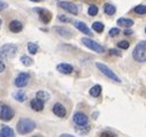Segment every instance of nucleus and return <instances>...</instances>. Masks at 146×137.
Wrapping results in <instances>:
<instances>
[{"label":"nucleus","mask_w":146,"mask_h":137,"mask_svg":"<svg viewBox=\"0 0 146 137\" xmlns=\"http://www.w3.org/2000/svg\"><path fill=\"white\" fill-rule=\"evenodd\" d=\"M35 128H36V123H35V121H32L30 119H21L16 126V129H17L19 134H21V135L29 134Z\"/></svg>","instance_id":"nucleus-1"},{"label":"nucleus","mask_w":146,"mask_h":137,"mask_svg":"<svg viewBox=\"0 0 146 137\" xmlns=\"http://www.w3.org/2000/svg\"><path fill=\"white\" fill-rule=\"evenodd\" d=\"M132 57L137 62H145L146 61V41L138 43L132 52Z\"/></svg>","instance_id":"nucleus-2"},{"label":"nucleus","mask_w":146,"mask_h":137,"mask_svg":"<svg viewBox=\"0 0 146 137\" xmlns=\"http://www.w3.org/2000/svg\"><path fill=\"white\" fill-rule=\"evenodd\" d=\"M17 52V46L14 44H5L0 47V58L1 59H11Z\"/></svg>","instance_id":"nucleus-3"},{"label":"nucleus","mask_w":146,"mask_h":137,"mask_svg":"<svg viewBox=\"0 0 146 137\" xmlns=\"http://www.w3.org/2000/svg\"><path fill=\"white\" fill-rule=\"evenodd\" d=\"M96 66H97V68H98V69H99L105 76H107L108 78H111V80H113V81H115V82H117V83H121V78L111 69V68H108L107 66H105V65L101 63V62H97Z\"/></svg>","instance_id":"nucleus-4"},{"label":"nucleus","mask_w":146,"mask_h":137,"mask_svg":"<svg viewBox=\"0 0 146 137\" xmlns=\"http://www.w3.org/2000/svg\"><path fill=\"white\" fill-rule=\"evenodd\" d=\"M82 43H83L86 47H89L90 50H92V51H94V52H98V53H104V52H105V47L101 46L100 44H98L97 42H94V41L91 39V38L84 37V38H82Z\"/></svg>","instance_id":"nucleus-5"},{"label":"nucleus","mask_w":146,"mask_h":137,"mask_svg":"<svg viewBox=\"0 0 146 137\" xmlns=\"http://www.w3.org/2000/svg\"><path fill=\"white\" fill-rule=\"evenodd\" d=\"M14 116V111L12 107L5 105L3 106L1 111H0V119H1L3 121H11Z\"/></svg>","instance_id":"nucleus-6"},{"label":"nucleus","mask_w":146,"mask_h":137,"mask_svg":"<svg viewBox=\"0 0 146 137\" xmlns=\"http://www.w3.org/2000/svg\"><path fill=\"white\" fill-rule=\"evenodd\" d=\"M35 12H37L39 14V19L43 23L47 24L51 22L52 20V13L47 9H44V8H35Z\"/></svg>","instance_id":"nucleus-7"},{"label":"nucleus","mask_w":146,"mask_h":137,"mask_svg":"<svg viewBox=\"0 0 146 137\" xmlns=\"http://www.w3.org/2000/svg\"><path fill=\"white\" fill-rule=\"evenodd\" d=\"M72 120H74V122H75L77 126L82 127V126H86V124H88L89 118H88V115H86L85 113H83V112H77V113L74 114V116H72Z\"/></svg>","instance_id":"nucleus-8"},{"label":"nucleus","mask_w":146,"mask_h":137,"mask_svg":"<svg viewBox=\"0 0 146 137\" xmlns=\"http://www.w3.org/2000/svg\"><path fill=\"white\" fill-rule=\"evenodd\" d=\"M59 7H61L62 9L69 12L70 14H74V15H77V13H78L77 6L75 4H72V3H69V1H60Z\"/></svg>","instance_id":"nucleus-9"},{"label":"nucleus","mask_w":146,"mask_h":137,"mask_svg":"<svg viewBox=\"0 0 146 137\" xmlns=\"http://www.w3.org/2000/svg\"><path fill=\"white\" fill-rule=\"evenodd\" d=\"M29 80H30V75L28 73H21V74L17 75V77L15 78L14 83H15V85L17 88H23V86H25L28 84Z\"/></svg>","instance_id":"nucleus-10"},{"label":"nucleus","mask_w":146,"mask_h":137,"mask_svg":"<svg viewBox=\"0 0 146 137\" xmlns=\"http://www.w3.org/2000/svg\"><path fill=\"white\" fill-rule=\"evenodd\" d=\"M53 113L60 118H64L66 114H67V111L64 108V106L62 104H60V102H56V104H54L53 106Z\"/></svg>","instance_id":"nucleus-11"},{"label":"nucleus","mask_w":146,"mask_h":137,"mask_svg":"<svg viewBox=\"0 0 146 137\" xmlns=\"http://www.w3.org/2000/svg\"><path fill=\"white\" fill-rule=\"evenodd\" d=\"M74 24H75L76 29H78L80 31H82L83 33H85V35H89V36L92 35V31L89 29V27L84 22H82V21H74Z\"/></svg>","instance_id":"nucleus-12"},{"label":"nucleus","mask_w":146,"mask_h":137,"mask_svg":"<svg viewBox=\"0 0 146 137\" xmlns=\"http://www.w3.org/2000/svg\"><path fill=\"white\" fill-rule=\"evenodd\" d=\"M56 69H58V72L68 75V74H71L72 73L74 68H72V66H70L69 63H59L56 66Z\"/></svg>","instance_id":"nucleus-13"},{"label":"nucleus","mask_w":146,"mask_h":137,"mask_svg":"<svg viewBox=\"0 0 146 137\" xmlns=\"http://www.w3.org/2000/svg\"><path fill=\"white\" fill-rule=\"evenodd\" d=\"M30 105H31V108H32L33 111L40 112V111H43V108H44V101H42V100H39V99H37V98H35V99L31 100Z\"/></svg>","instance_id":"nucleus-14"},{"label":"nucleus","mask_w":146,"mask_h":137,"mask_svg":"<svg viewBox=\"0 0 146 137\" xmlns=\"http://www.w3.org/2000/svg\"><path fill=\"white\" fill-rule=\"evenodd\" d=\"M22 29H23V24L17 20H14L9 23V30L12 32H20L22 31Z\"/></svg>","instance_id":"nucleus-15"},{"label":"nucleus","mask_w":146,"mask_h":137,"mask_svg":"<svg viewBox=\"0 0 146 137\" xmlns=\"http://www.w3.org/2000/svg\"><path fill=\"white\" fill-rule=\"evenodd\" d=\"M0 137H14V130L8 126H3L0 129Z\"/></svg>","instance_id":"nucleus-16"},{"label":"nucleus","mask_w":146,"mask_h":137,"mask_svg":"<svg viewBox=\"0 0 146 137\" xmlns=\"http://www.w3.org/2000/svg\"><path fill=\"white\" fill-rule=\"evenodd\" d=\"M117 24L119 25H123L125 28H130L133 25V21L130 20V19H125V17H121L117 20Z\"/></svg>","instance_id":"nucleus-17"},{"label":"nucleus","mask_w":146,"mask_h":137,"mask_svg":"<svg viewBox=\"0 0 146 137\" xmlns=\"http://www.w3.org/2000/svg\"><path fill=\"white\" fill-rule=\"evenodd\" d=\"M104 11H105V13H106L107 15H114L115 12H116V7L113 6L112 4H105Z\"/></svg>","instance_id":"nucleus-18"},{"label":"nucleus","mask_w":146,"mask_h":137,"mask_svg":"<svg viewBox=\"0 0 146 137\" xmlns=\"http://www.w3.org/2000/svg\"><path fill=\"white\" fill-rule=\"evenodd\" d=\"M54 30L62 37H70L71 36V31L66 29V28H54Z\"/></svg>","instance_id":"nucleus-19"},{"label":"nucleus","mask_w":146,"mask_h":137,"mask_svg":"<svg viewBox=\"0 0 146 137\" xmlns=\"http://www.w3.org/2000/svg\"><path fill=\"white\" fill-rule=\"evenodd\" d=\"M101 90H102L101 85L97 84V85H94V86L91 88V90H90V94H91L92 97H99L100 93H101Z\"/></svg>","instance_id":"nucleus-20"},{"label":"nucleus","mask_w":146,"mask_h":137,"mask_svg":"<svg viewBox=\"0 0 146 137\" xmlns=\"http://www.w3.org/2000/svg\"><path fill=\"white\" fill-rule=\"evenodd\" d=\"M36 98L42 100V101H46L50 99V93L46 91H38L37 94H36Z\"/></svg>","instance_id":"nucleus-21"},{"label":"nucleus","mask_w":146,"mask_h":137,"mask_svg":"<svg viewBox=\"0 0 146 137\" xmlns=\"http://www.w3.org/2000/svg\"><path fill=\"white\" fill-rule=\"evenodd\" d=\"M28 51L31 54H36V53L38 52V45L36 44V43H32V42L28 43Z\"/></svg>","instance_id":"nucleus-22"},{"label":"nucleus","mask_w":146,"mask_h":137,"mask_svg":"<svg viewBox=\"0 0 146 137\" xmlns=\"http://www.w3.org/2000/svg\"><path fill=\"white\" fill-rule=\"evenodd\" d=\"M92 29L96 31V32H102L104 29H105V25L101 23V22H94L92 24Z\"/></svg>","instance_id":"nucleus-23"},{"label":"nucleus","mask_w":146,"mask_h":137,"mask_svg":"<svg viewBox=\"0 0 146 137\" xmlns=\"http://www.w3.org/2000/svg\"><path fill=\"white\" fill-rule=\"evenodd\" d=\"M133 12L137 14H146V5H138L133 8Z\"/></svg>","instance_id":"nucleus-24"},{"label":"nucleus","mask_w":146,"mask_h":137,"mask_svg":"<svg viewBox=\"0 0 146 137\" xmlns=\"http://www.w3.org/2000/svg\"><path fill=\"white\" fill-rule=\"evenodd\" d=\"M14 98L17 100V101H24L25 99H27V96H25V93L24 92H22V91H19V92H16L15 94H14Z\"/></svg>","instance_id":"nucleus-25"},{"label":"nucleus","mask_w":146,"mask_h":137,"mask_svg":"<svg viewBox=\"0 0 146 137\" xmlns=\"http://www.w3.org/2000/svg\"><path fill=\"white\" fill-rule=\"evenodd\" d=\"M21 62L24 65V66H27V67H29V66H31L32 65V59L31 58H29V57H27V55H23V57H21Z\"/></svg>","instance_id":"nucleus-26"},{"label":"nucleus","mask_w":146,"mask_h":137,"mask_svg":"<svg viewBox=\"0 0 146 137\" xmlns=\"http://www.w3.org/2000/svg\"><path fill=\"white\" fill-rule=\"evenodd\" d=\"M98 11H99L98 6H96V5H91V6H89V11H88V13H89V15L94 16V15L98 14Z\"/></svg>","instance_id":"nucleus-27"},{"label":"nucleus","mask_w":146,"mask_h":137,"mask_svg":"<svg viewBox=\"0 0 146 137\" xmlns=\"http://www.w3.org/2000/svg\"><path fill=\"white\" fill-rule=\"evenodd\" d=\"M117 46H119L120 49H122V50H127V49H129L130 44H129V42H127V41H121V42L117 44Z\"/></svg>","instance_id":"nucleus-28"},{"label":"nucleus","mask_w":146,"mask_h":137,"mask_svg":"<svg viewBox=\"0 0 146 137\" xmlns=\"http://www.w3.org/2000/svg\"><path fill=\"white\" fill-rule=\"evenodd\" d=\"M120 33V29L119 28H113V29H111L109 30V35H111L112 37H115V36H117Z\"/></svg>","instance_id":"nucleus-29"},{"label":"nucleus","mask_w":146,"mask_h":137,"mask_svg":"<svg viewBox=\"0 0 146 137\" xmlns=\"http://www.w3.org/2000/svg\"><path fill=\"white\" fill-rule=\"evenodd\" d=\"M100 137H117V136L111 131H104L100 134Z\"/></svg>","instance_id":"nucleus-30"},{"label":"nucleus","mask_w":146,"mask_h":137,"mask_svg":"<svg viewBox=\"0 0 146 137\" xmlns=\"http://www.w3.org/2000/svg\"><path fill=\"white\" fill-rule=\"evenodd\" d=\"M109 53H111L112 55L121 57V52H120V51H117V50H115V49H111V50H109Z\"/></svg>","instance_id":"nucleus-31"},{"label":"nucleus","mask_w":146,"mask_h":137,"mask_svg":"<svg viewBox=\"0 0 146 137\" xmlns=\"http://www.w3.org/2000/svg\"><path fill=\"white\" fill-rule=\"evenodd\" d=\"M7 7H8V4L5 3V1H3V0H0V11H4Z\"/></svg>","instance_id":"nucleus-32"},{"label":"nucleus","mask_w":146,"mask_h":137,"mask_svg":"<svg viewBox=\"0 0 146 137\" xmlns=\"http://www.w3.org/2000/svg\"><path fill=\"white\" fill-rule=\"evenodd\" d=\"M59 20L62 21V22H71V20L68 19V17H66L64 15H60V16H59Z\"/></svg>","instance_id":"nucleus-33"},{"label":"nucleus","mask_w":146,"mask_h":137,"mask_svg":"<svg viewBox=\"0 0 146 137\" xmlns=\"http://www.w3.org/2000/svg\"><path fill=\"white\" fill-rule=\"evenodd\" d=\"M5 68H6V66H5V63L0 60V73H3L4 70H5Z\"/></svg>","instance_id":"nucleus-34"},{"label":"nucleus","mask_w":146,"mask_h":137,"mask_svg":"<svg viewBox=\"0 0 146 137\" xmlns=\"http://www.w3.org/2000/svg\"><path fill=\"white\" fill-rule=\"evenodd\" d=\"M131 33H132V30H131V29H125V30H124V35H127V36H130Z\"/></svg>","instance_id":"nucleus-35"},{"label":"nucleus","mask_w":146,"mask_h":137,"mask_svg":"<svg viewBox=\"0 0 146 137\" xmlns=\"http://www.w3.org/2000/svg\"><path fill=\"white\" fill-rule=\"evenodd\" d=\"M60 137H76V136H74V135H70V134H62Z\"/></svg>","instance_id":"nucleus-36"},{"label":"nucleus","mask_w":146,"mask_h":137,"mask_svg":"<svg viewBox=\"0 0 146 137\" xmlns=\"http://www.w3.org/2000/svg\"><path fill=\"white\" fill-rule=\"evenodd\" d=\"M30 1H35V3H37V1H40V0H30Z\"/></svg>","instance_id":"nucleus-37"},{"label":"nucleus","mask_w":146,"mask_h":137,"mask_svg":"<svg viewBox=\"0 0 146 137\" xmlns=\"http://www.w3.org/2000/svg\"><path fill=\"white\" fill-rule=\"evenodd\" d=\"M33 137H42V136H39V135H37V136H33Z\"/></svg>","instance_id":"nucleus-38"},{"label":"nucleus","mask_w":146,"mask_h":137,"mask_svg":"<svg viewBox=\"0 0 146 137\" xmlns=\"http://www.w3.org/2000/svg\"><path fill=\"white\" fill-rule=\"evenodd\" d=\"M0 25H1V20H0Z\"/></svg>","instance_id":"nucleus-39"},{"label":"nucleus","mask_w":146,"mask_h":137,"mask_svg":"<svg viewBox=\"0 0 146 137\" xmlns=\"http://www.w3.org/2000/svg\"><path fill=\"white\" fill-rule=\"evenodd\" d=\"M145 32H146V28H145Z\"/></svg>","instance_id":"nucleus-40"},{"label":"nucleus","mask_w":146,"mask_h":137,"mask_svg":"<svg viewBox=\"0 0 146 137\" xmlns=\"http://www.w3.org/2000/svg\"><path fill=\"white\" fill-rule=\"evenodd\" d=\"M40 1H42V0H40Z\"/></svg>","instance_id":"nucleus-41"}]
</instances>
